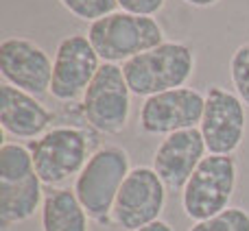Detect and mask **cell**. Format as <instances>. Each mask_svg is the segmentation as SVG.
Listing matches in <instances>:
<instances>
[{
	"label": "cell",
	"instance_id": "9a60e30c",
	"mask_svg": "<svg viewBox=\"0 0 249 231\" xmlns=\"http://www.w3.org/2000/svg\"><path fill=\"white\" fill-rule=\"evenodd\" d=\"M42 231H90V216L70 188H51L39 210Z\"/></svg>",
	"mask_w": 249,
	"mask_h": 231
},
{
	"label": "cell",
	"instance_id": "9c48e42d",
	"mask_svg": "<svg viewBox=\"0 0 249 231\" xmlns=\"http://www.w3.org/2000/svg\"><path fill=\"white\" fill-rule=\"evenodd\" d=\"M101 66V57L88 35L74 33L64 37L57 44L53 59L51 96L59 103H74L83 99Z\"/></svg>",
	"mask_w": 249,
	"mask_h": 231
},
{
	"label": "cell",
	"instance_id": "44dd1931",
	"mask_svg": "<svg viewBox=\"0 0 249 231\" xmlns=\"http://www.w3.org/2000/svg\"><path fill=\"white\" fill-rule=\"evenodd\" d=\"M181 2L190 4V7H197V9H208V7H214L221 0H181Z\"/></svg>",
	"mask_w": 249,
	"mask_h": 231
},
{
	"label": "cell",
	"instance_id": "4fadbf2b",
	"mask_svg": "<svg viewBox=\"0 0 249 231\" xmlns=\"http://www.w3.org/2000/svg\"><path fill=\"white\" fill-rule=\"evenodd\" d=\"M206 155L208 148L199 127L175 131L164 135V140L158 144L153 153V170L168 190L181 192Z\"/></svg>",
	"mask_w": 249,
	"mask_h": 231
},
{
	"label": "cell",
	"instance_id": "8fae6325",
	"mask_svg": "<svg viewBox=\"0 0 249 231\" xmlns=\"http://www.w3.org/2000/svg\"><path fill=\"white\" fill-rule=\"evenodd\" d=\"M203 109L206 94L195 87L160 92L144 99L138 114V127L146 135H171L175 131L199 127Z\"/></svg>",
	"mask_w": 249,
	"mask_h": 231
},
{
	"label": "cell",
	"instance_id": "5bb4252c",
	"mask_svg": "<svg viewBox=\"0 0 249 231\" xmlns=\"http://www.w3.org/2000/svg\"><path fill=\"white\" fill-rule=\"evenodd\" d=\"M53 124V112L44 103L18 87L0 85V127L4 135L20 140H37Z\"/></svg>",
	"mask_w": 249,
	"mask_h": 231
},
{
	"label": "cell",
	"instance_id": "5b68a950",
	"mask_svg": "<svg viewBox=\"0 0 249 231\" xmlns=\"http://www.w3.org/2000/svg\"><path fill=\"white\" fill-rule=\"evenodd\" d=\"M31 157L37 177L44 185L61 188L68 179H77L86 168L90 153V140L88 133L79 127H53L37 140L29 144Z\"/></svg>",
	"mask_w": 249,
	"mask_h": 231
},
{
	"label": "cell",
	"instance_id": "2e32d148",
	"mask_svg": "<svg viewBox=\"0 0 249 231\" xmlns=\"http://www.w3.org/2000/svg\"><path fill=\"white\" fill-rule=\"evenodd\" d=\"M188 231H249V212L243 207H228L212 218L193 223Z\"/></svg>",
	"mask_w": 249,
	"mask_h": 231
},
{
	"label": "cell",
	"instance_id": "277c9868",
	"mask_svg": "<svg viewBox=\"0 0 249 231\" xmlns=\"http://www.w3.org/2000/svg\"><path fill=\"white\" fill-rule=\"evenodd\" d=\"M131 172V157L123 146H101L74 179V194L96 223H109L116 197Z\"/></svg>",
	"mask_w": 249,
	"mask_h": 231
},
{
	"label": "cell",
	"instance_id": "e0dca14e",
	"mask_svg": "<svg viewBox=\"0 0 249 231\" xmlns=\"http://www.w3.org/2000/svg\"><path fill=\"white\" fill-rule=\"evenodd\" d=\"M59 4L68 13H72L77 20L90 22V24L118 9L116 0H59Z\"/></svg>",
	"mask_w": 249,
	"mask_h": 231
},
{
	"label": "cell",
	"instance_id": "ac0fdd59",
	"mask_svg": "<svg viewBox=\"0 0 249 231\" xmlns=\"http://www.w3.org/2000/svg\"><path fill=\"white\" fill-rule=\"evenodd\" d=\"M230 79L236 96L249 107V42L241 44L230 57Z\"/></svg>",
	"mask_w": 249,
	"mask_h": 231
},
{
	"label": "cell",
	"instance_id": "52a82bcc",
	"mask_svg": "<svg viewBox=\"0 0 249 231\" xmlns=\"http://www.w3.org/2000/svg\"><path fill=\"white\" fill-rule=\"evenodd\" d=\"M81 112L92 129L105 135H118L127 129L131 114V90L123 66L103 64L81 99Z\"/></svg>",
	"mask_w": 249,
	"mask_h": 231
},
{
	"label": "cell",
	"instance_id": "7c38bea8",
	"mask_svg": "<svg viewBox=\"0 0 249 231\" xmlns=\"http://www.w3.org/2000/svg\"><path fill=\"white\" fill-rule=\"evenodd\" d=\"M0 77L4 83L42 99L51 94L53 61L42 46L26 37H4L0 42Z\"/></svg>",
	"mask_w": 249,
	"mask_h": 231
},
{
	"label": "cell",
	"instance_id": "ffe728a7",
	"mask_svg": "<svg viewBox=\"0 0 249 231\" xmlns=\"http://www.w3.org/2000/svg\"><path fill=\"white\" fill-rule=\"evenodd\" d=\"M138 231H175L171 227V225L166 223V220H155V223H151V225H146V227H142V229H138Z\"/></svg>",
	"mask_w": 249,
	"mask_h": 231
},
{
	"label": "cell",
	"instance_id": "6da1fadb",
	"mask_svg": "<svg viewBox=\"0 0 249 231\" xmlns=\"http://www.w3.org/2000/svg\"><path fill=\"white\" fill-rule=\"evenodd\" d=\"M42 179L33 166L29 146L2 142L0 146V225L11 227L31 220L44 203Z\"/></svg>",
	"mask_w": 249,
	"mask_h": 231
},
{
	"label": "cell",
	"instance_id": "d6986e66",
	"mask_svg": "<svg viewBox=\"0 0 249 231\" xmlns=\"http://www.w3.org/2000/svg\"><path fill=\"white\" fill-rule=\"evenodd\" d=\"M121 11L136 13V16H158L164 9L166 0H116Z\"/></svg>",
	"mask_w": 249,
	"mask_h": 231
},
{
	"label": "cell",
	"instance_id": "30bf717a",
	"mask_svg": "<svg viewBox=\"0 0 249 231\" xmlns=\"http://www.w3.org/2000/svg\"><path fill=\"white\" fill-rule=\"evenodd\" d=\"M199 131L210 155H234L241 148L247 131V114L236 92L219 85L208 87Z\"/></svg>",
	"mask_w": 249,
	"mask_h": 231
},
{
	"label": "cell",
	"instance_id": "3957f363",
	"mask_svg": "<svg viewBox=\"0 0 249 231\" xmlns=\"http://www.w3.org/2000/svg\"><path fill=\"white\" fill-rule=\"evenodd\" d=\"M123 72L131 94L149 99L160 92L186 87L195 72V52L188 44L164 42L124 61Z\"/></svg>",
	"mask_w": 249,
	"mask_h": 231
},
{
	"label": "cell",
	"instance_id": "7a4b0ae2",
	"mask_svg": "<svg viewBox=\"0 0 249 231\" xmlns=\"http://www.w3.org/2000/svg\"><path fill=\"white\" fill-rule=\"evenodd\" d=\"M88 39L103 64H124L166 42L164 29L151 16L114 11L88 26Z\"/></svg>",
	"mask_w": 249,
	"mask_h": 231
},
{
	"label": "cell",
	"instance_id": "ba28073f",
	"mask_svg": "<svg viewBox=\"0 0 249 231\" xmlns=\"http://www.w3.org/2000/svg\"><path fill=\"white\" fill-rule=\"evenodd\" d=\"M166 190L153 166L131 168L116 197L109 225L124 231H138L160 220L166 207Z\"/></svg>",
	"mask_w": 249,
	"mask_h": 231
},
{
	"label": "cell",
	"instance_id": "8992f818",
	"mask_svg": "<svg viewBox=\"0 0 249 231\" xmlns=\"http://www.w3.org/2000/svg\"><path fill=\"white\" fill-rule=\"evenodd\" d=\"M238 181L234 155H210L201 159L197 170L181 190V210L193 223L212 218L230 207Z\"/></svg>",
	"mask_w": 249,
	"mask_h": 231
}]
</instances>
